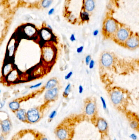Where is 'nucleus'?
Masks as SVG:
<instances>
[{
  "instance_id": "19",
  "label": "nucleus",
  "mask_w": 139,
  "mask_h": 140,
  "mask_svg": "<svg viewBox=\"0 0 139 140\" xmlns=\"http://www.w3.org/2000/svg\"><path fill=\"white\" fill-rule=\"evenodd\" d=\"M17 72L16 70H12V71L8 75V80L9 82H13L16 80L17 79Z\"/></svg>"
},
{
  "instance_id": "7",
  "label": "nucleus",
  "mask_w": 139,
  "mask_h": 140,
  "mask_svg": "<svg viewBox=\"0 0 139 140\" xmlns=\"http://www.w3.org/2000/svg\"><path fill=\"white\" fill-rule=\"evenodd\" d=\"M139 47V37L138 33L132 34L124 44V47L131 50H135Z\"/></svg>"
},
{
  "instance_id": "25",
  "label": "nucleus",
  "mask_w": 139,
  "mask_h": 140,
  "mask_svg": "<svg viewBox=\"0 0 139 140\" xmlns=\"http://www.w3.org/2000/svg\"><path fill=\"white\" fill-rule=\"evenodd\" d=\"M91 59H91V55H88L86 57L85 59V62L86 65H89V63Z\"/></svg>"
},
{
  "instance_id": "26",
  "label": "nucleus",
  "mask_w": 139,
  "mask_h": 140,
  "mask_svg": "<svg viewBox=\"0 0 139 140\" xmlns=\"http://www.w3.org/2000/svg\"><path fill=\"white\" fill-rule=\"evenodd\" d=\"M100 100L101 101L102 103V106H103V108L104 110H106L107 109V106H106V101L104 100V98L102 97V96L100 97Z\"/></svg>"
},
{
  "instance_id": "41",
  "label": "nucleus",
  "mask_w": 139,
  "mask_h": 140,
  "mask_svg": "<svg viewBox=\"0 0 139 140\" xmlns=\"http://www.w3.org/2000/svg\"><path fill=\"white\" fill-rule=\"evenodd\" d=\"M110 140V139H109V140Z\"/></svg>"
},
{
  "instance_id": "4",
  "label": "nucleus",
  "mask_w": 139,
  "mask_h": 140,
  "mask_svg": "<svg viewBox=\"0 0 139 140\" xmlns=\"http://www.w3.org/2000/svg\"><path fill=\"white\" fill-rule=\"evenodd\" d=\"M119 27L118 23L115 20L112 19L106 20L102 29V35L104 39L112 40Z\"/></svg>"
},
{
  "instance_id": "27",
  "label": "nucleus",
  "mask_w": 139,
  "mask_h": 140,
  "mask_svg": "<svg viewBox=\"0 0 139 140\" xmlns=\"http://www.w3.org/2000/svg\"><path fill=\"white\" fill-rule=\"evenodd\" d=\"M94 65H95V61L93 59H91L88 65L89 66V69H92L94 68Z\"/></svg>"
},
{
  "instance_id": "10",
  "label": "nucleus",
  "mask_w": 139,
  "mask_h": 140,
  "mask_svg": "<svg viewBox=\"0 0 139 140\" xmlns=\"http://www.w3.org/2000/svg\"><path fill=\"white\" fill-rule=\"evenodd\" d=\"M59 90L60 88L58 87L47 90L45 95V100L47 101H53L56 100L58 97Z\"/></svg>"
},
{
  "instance_id": "24",
  "label": "nucleus",
  "mask_w": 139,
  "mask_h": 140,
  "mask_svg": "<svg viewBox=\"0 0 139 140\" xmlns=\"http://www.w3.org/2000/svg\"><path fill=\"white\" fill-rule=\"evenodd\" d=\"M89 14L87 12H83L81 14V19L83 21H87L89 19Z\"/></svg>"
},
{
  "instance_id": "31",
  "label": "nucleus",
  "mask_w": 139,
  "mask_h": 140,
  "mask_svg": "<svg viewBox=\"0 0 139 140\" xmlns=\"http://www.w3.org/2000/svg\"><path fill=\"white\" fill-rule=\"evenodd\" d=\"M42 82H40V83H38L37 84H36V85H34L32 86H31L30 87V89H33V88H38V87H40L42 85Z\"/></svg>"
},
{
  "instance_id": "11",
  "label": "nucleus",
  "mask_w": 139,
  "mask_h": 140,
  "mask_svg": "<svg viewBox=\"0 0 139 140\" xmlns=\"http://www.w3.org/2000/svg\"><path fill=\"white\" fill-rule=\"evenodd\" d=\"M27 117L30 122H36L39 118V112L36 109H31L27 111Z\"/></svg>"
},
{
  "instance_id": "39",
  "label": "nucleus",
  "mask_w": 139,
  "mask_h": 140,
  "mask_svg": "<svg viewBox=\"0 0 139 140\" xmlns=\"http://www.w3.org/2000/svg\"><path fill=\"white\" fill-rule=\"evenodd\" d=\"M42 140H48L47 138H43L42 139Z\"/></svg>"
},
{
  "instance_id": "32",
  "label": "nucleus",
  "mask_w": 139,
  "mask_h": 140,
  "mask_svg": "<svg viewBox=\"0 0 139 140\" xmlns=\"http://www.w3.org/2000/svg\"><path fill=\"white\" fill-rule=\"evenodd\" d=\"M79 93L80 94H82L84 91V88L81 85H80L78 87Z\"/></svg>"
},
{
  "instance_id": "29",
  "label": "nucleus",
  "mask_w": 139,
  "mask_h": 140,
  "mask_svg": "<svg viewBox=\"0 0 139 140\" xmlns=\"http://www.w3.org/2000/svg\"><path fill=\"white\" fill-rule=\"evenodd\" d=\"M56 114H57V112L56 111H53L50 114L49 116V118L50 119H52L56 116Z\"/></svg>"
},
{
  "instance_id": "33",
  "label": "nucleus",
  "mask_w": 139,
  "mask_h": 140,
  "mask_svg": "<svg viewBox=\"0 0 139 140\" xmlns=\"http://www.w3.org/2000/svg\"><path fill=\"white\" fill-rule=\"evenodd\" d=\"M70 40L71 41V42H74V41H75L76 40V37H75V35H74V34H72L71 35V36H70Z\"/></svg>"
},
{
  "instance_id": "16",
  "label": "nucleus",
  "mask_w": 139,
  "mask_h": 140,
  "mask_svg": "<svg viewBox=\"0 0 139 140\" xmlns=\"http://www.w3.org/2000/svg\"><path fill=\"white\" fill-rule=\"evenodd\" d=\"M17 116L20 120H25L26 118V111L24 109H20L17 112Z\"/></svg>"
},
{
  "instance_id": "40",
  "label": "nucleus",
  "mask_w": 139,
  "mask_h": 140,
  "mask_svg": "<svg viewBox=\"0 0 139 140\" xmlns=\"http://www.w3.org/2000/svg\"><path fill=\"white\" fill-rule=\"evenodd\" d=\"M0 93H1V90L0 89Z\"/></svg>"
},
{
  "instance_id": "18",
  "label": "nucleus",
  "mask_w": 139,
  "mask_h": 140,
  "mask_svg": "<svg viewBox=\"0 0 139 140\" xmlns=\"http://www.w3.org/2000/svg\"><path fill=\"white\" fill-rule=\"evenodd\" d=\"M12 70V66L10 64H6L3 67V74L4 76L8 75Z\"/></svg>"
},
{
  "instance_id": "22",
  "label": "nucleus",
  "mask_w": 139,
  "mask_h": 140,
  "mask_svg": "<svg viewBox=\"0 0 139 140\" xmlns=\"http://www.w3.org/2000/svg\"><path fill=\"white\" fill-rule=\"evenodd\" d=\"M53 0H43L41 3V5L45 8H48L52 4Z\"/></svg>"
},
{
  "instance_id": "3",
  "label": "nucleus",
  "mask_w": 139,
  "mask_h": 140,
  "mask_svg": "<svg viewBox=\"0 0 139 140\" xmlns=\"http://www.w3.org/2000/svg\"><path fill=\"white\" fill-rule=\"evenodd\" d=\"M84 116L91 120L96 117L98 114L97 101L95 97H86L84 101Z\"/></svg>"
},
{
  "instance_id": "13",
  "label": "nucleus",
  "mask_w": 139,
  "mask_h": 140,
  "mask_svg": "<svg viewBox=\"0 0 139 140\" xmlns=\"http://www.w3.org/2000/svg\"><path fill=\"white\" fill-rule=\"evenodd\" d=\"M25 34L29 37H32L36 33V30L33 26H26L24 28Z\"/></svg>"
},
{
  "instance_id": "28",
  "label": "nucleus",
  "mask_w": 139,
  "mask_h": 140,
  "mask_svg": "<svg viewBox=\"0 0 139 140\" xmlns=\"http://www.w3.org/2000/svg\"><path fill=\"white\" fill-rule=\"evenodd\" d=\"M73 73L72 71H70L67 75H65V80H68V79H70V78H71V76L72 75Z\"/></svg>"
},
{
  "instance_id": "1",
  "label": "nucleus",
  "mask_w": 139,
  "mask_h": 140,
  "mask_svg": "<svg viewBox=\"0 0 139 140\" xmlns=\"http://www.w3.org/2000/svg\"><path fill=\"white\" fill-rule=\"evenodd\" d=\"M106 89L115 108L119 111L125 113L130 104L132 103L130 92L121 87H111L110 85L106 86Z\"/></svg>"
},
{
  "instance_id": "30",
  "label": "nucleus",
  "mask_w": 139,
  "mask_h": 140,
  "mask_svg": "<svg viewBox=\"0 0 139 140\" xmlns=\"http://www.w3.org/2000/svg\"><path fill=\"white\" fill-rule=\"evenodd\" d=\"M84 47V46H80V47H79L78 48L77 50H76V51H77L78 53H81L82 52H83Z\"/></svg>"
},
{
  "instance_id": "9",
  "label": "nucleus",
  "mask_w": 139,
  "mask_h": 140,
  "mask_svg": "<svg viewBox=\"0 0 139 140\" xmlns=\"http://www.w3.org/2000/svg\"><path fill=\"white\" fill-rule=\"evenodd\" d=\"M55 52L53 48L49 47L44 48L42 50V57L45 61L50 62L54 60Z\"/></svg>"
},
{
  "instance_id": "34",
  "label": "nucleus",
  "mask_w": 139,
  "mask_h": 140,
  "mask_svg": "<svg viewBox=\"0 0 139 140\" xmlns=\"http://www.w3.org/2000/svg\"><path fill=\"white\" fill-rule=\"evenodd\" d=\"M54 12V8H52L51 9H50L49 11L48 14L49 15H51L53 13V12Z\"/></svg>"
},
{
  "instance_id": "12",
  "label": "nucleus",
  "mask_w": 139,
  "mask_h": 140,
  "mask_svg": "<svg viewBox=\"0 0 139 140\" xmlns=\"http://www.w3.org/2000/svg\"><path fill=\"white\" fill-rule=\"evenodd\" d=\"M59 84V82L56 78H53L49 79L46 84L45 88L47 89H50L54 87H57Z\"/></svg>"
},
{
  "instance_id": "20",
  "label": "nucleus",
  "mask_w": 139,
  "mask_h": 140,
  "mask_svg": "<svg viewBox=\"0 0 139 140\" xmlns=\"http://www.w3.org/2000/svg\"><path fill=\"white\" fill-rule=\"evenodd\" d=\"M71 84L69 83L65 87V89L62 93V96L64 98H66L68 97L71 91Z\"/></svg>"
},
{
  "instance_id": "38",
  "label": "nucleus",
  "mask_w": 139,
  "mask_h": 140,
  "mask_svg": "<svg viewBox=\"0 0 139 140\" xmlns=\"http://www.w3.org/2000/svg\"><path fill=\"white\" fill-rule=\"evenodd\" d=\"M0 140H4V137L2 136H0Z\"/></svg>"
},
{
  "instance_id": "35",
  "label": "nucleus",
  "mask_w": 139,
  "mask_h": 140,
  "mask_svg": "<svg viewBox=\"0 0 139 140\" xmlns=\"http://www.w3.org/2000/svg\"><path fill=\"white\" fill-rule=\"evenodd\" d=\"M131 138L133 140H135L137 139V137L136 135H135V134H132L131 135Z\"/></svg>"
},
{
  "instance_id": "37",
  "label": "nucleus",
  "mask_w": 139,
  "mask_h": 140,
  "mask_svg": "<svg viewBox=\"0 0 139 140\" xmlns=\"http://www.w3.org/2000/svg\"><path fill=\"white\" fill-rule=\"evenodd\" d=\"M5 101H3L2 102H1L0 103V106H1L0 108H2V107H3L5 105Z\"/></svg>"
},
{
  "instance_id": "2",
  "label": "nucleus",
  "mask_w": 139,
  "mask_h": 140,
  "mask_svg": "<svg viewBox=\"0 0 139 140\" xmlns=\"http://www.w3.org/2000/svg\"><path fill=\"white\" fill-rule=\"evenodd\" d=\"M73 120L68 118L57 127L56 134L58 140H71L74 133V125Z\"/></svg>"
},
{
  "instance_id": "17",
  "label": "nucleus",
  "mask_w": 139,
  "mask_h": 140,
  "mask_svg": "<svg viewBox=\"0 0 139 140\" xmlns=\"http://www.w3.org/2000/svg\"><path fill=\"white\" fill-rule=\"evenodd\" d=\"M2 127L4 132H7L10 129V123L8 120H4L2 123Z\"/></svg>"
},
{
  "instance_id": "14",
  "label": "nucleus",
  "mask_w": 139,
  "mask_h": 140,
  "mask_svg": "<svg viewBox=\"0 0 139 140\" xmlns=\"http://www.w3.org/2000/svg\"><path fill=\"white\" fill-rule=\"evenodd\" d=\"M41 35L42 39L47 41L51 37H52V35L50 32L49 29H42L41 32Z\"/></svg>"
},
{
  "instance_id": "5",
  "label": "nucleus",
  "mask_w": 139,
  "mask_h": 140,
  "mask_svg": "<svg viewBox=\"0 0 139 140\" xmlns=\"http://www.w3.org/2000/svg\"><path fill=\"white\" fill-rule=\"evenodd\" d=\"M133 33L130 29L127 27H119L112 41L119 46L124 47L126 41Z\"/></svg>"
},
{
  "instance_id": "23",
  "label": "nucleus",
  "mask_w": 139,
  "mask_h": 140,
  "mask_svg": "<svg viewBox=\"0 0 139 140\" xmlns=\"http://www.w3.org/2000/svg\"><path fill=\"white\" fill-rule=\"evenodd\" d=\"M15 48V46L14 44V45H12V44H9L8 46V51H9V54L10 56H12L13 55V54L14 53V50Z\"/></svg>"
},
{
  "instance_id": "42",
  "label": "nucleus",
  "mask_w": 139,
  "mask_h": 140,
  "mask_svg": "<svg viewBox=\"0 0 139 140\" xmlns=\"http://www.w3.org/2000/svg\"></svg>"
},
{
  "instance_id": "8",
  "label": "nucleus",
  "mask_w": 139,
  "mask_h": 140,
  "mask_svg": "<svg viewBox=\"0 0 139 140\" xmlns=\"http://www.w3.org/2000/svg\"><path fill=\"white\" fill-rule=\"evenodd\" d=\"M125 114L128 120L131 127L137 131H139V120L138 116L135 113L127 110Z\"/></svg>"
},
{
  "instance_id": "36",
  "label": "nucleus",
  "mask_w": 139,
  "mask_h": 140,
  "mask_svg": "<svg viewBox=\"0 0 139 140\" xmlns=\"http://www.w3.org/2000/svg\"><path fill=\"white\" fill-rule=\"evenodd\" d=\"M98 33H99V31H98V30H95V31H94V32H93V35H94V36H97L98 35Z\"/></svg>"
},
{
  "instance_id": "21",
  "label": "nucleus",
  "mask_w": 139,
  "mask_h": 140,
  "mask_svg": "<svg viewBox=\"0 0 139 140\" xmlns=\"http://www.w3.org/2000/svg\"><path fill=\"white\" fill-rule=\"evenodd\" d=\"M9 108L13 110H17L20 107V104L16 101H13L9 104Z\"/></svg>"
},
{
  "instance_id": "6",
  "label": "nucleus",
  "mask_w": 139,
  "mask_h": 140,
  "mask_svg": "<svg viewBox=\"0 0 139 140\" xmlns=\"http://www.w3.org/2000/svg\"><path fill=\"white\" fill-rule=\"evenodd\" d=\"M91 121L97 127L101 134L102 138L103 137L104 138L109 135V125L107 121L104 118L97 116Z\"/></svg>"
},
{
  "instance_id": "15",
  "label": "nucleus",
  "mask_w": 139,
  "mask_h": 140,
  "mask_svg": "<svg viewBox=\"0 0 139 140\" xmlns=\"http://www.w3.org/2000/svg\"><path fill=\"white\" fill-rule=\"evenodd\" d=\"M94 6L95 4L93 0H86L85 3V7L87 11H92Z\"/></svg>"
}]
</instances>
